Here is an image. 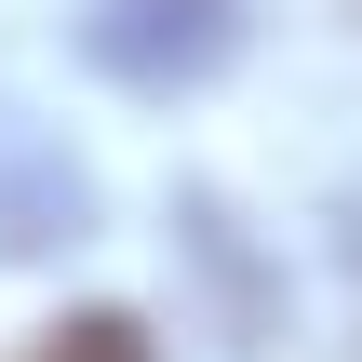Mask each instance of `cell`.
<instances>
[{
    "label": "cell",
    "mask_w": 362,
    "mask_h": 362,
    "mask_svg": "<svg viewBox=\"0 0 362 362\" xmlns=\"http://www.w3.org/2000/svg\"><path fill=\"white\" fill-rule=\"evenodd\" d=\"M242 40H255V0H81V27H67V54L107 94H148V107L215 94L242 67Z\"/></svg>",
    "instance_id": "cell-1"
},
{
    "label": "cell",
    "mask_w": 362,
    "mask_h": 362,
    "mask_svg": "<svg viewBox=\"0 0 362 362\" xmlns=\"http://www.w3.org/2000/svg\"><path fill=\"white\" fill-rule=\"evenodd\" d=\"M175 269L202 282V322H215V349H228V362H269L282 336H296L282 255H255V242H242V215H228L215 188H175Z\"/></svg>",
    "instance_id": "cell-2"
},
{
    "label": "cell",
    "mask_w": 362,
    "mask_h": 362,
    "mask_svg": "<svg viewBox=\"0 0 362 362\" xmlns=\"http://www.w3.org/2000/svg\"><path fill=\"white\" fill-rule=\"evenodd\" d=\"M67 242H94V175H81L67 134H40L27 107H0V269H40Z\"/></svg>",
    "instance_id": "cell-3"
},
{
    "label": "cell",
    "mask_w": 362,
    "mask_h": 362,
    "mask_svg": "<svg viewBox=\"0 0 362 362\" xmlns=\"http://www.w3.org/2000/svg\"><path fill=\"white\" fill-rule=\"evenodd\" d=\"M27 362H161V336H148V309H121V296H94V309H67V322H40V336H27Z\"/></svg>",
    "instance_id": "cell-4"
},
{
    "label": "cell",
    "mask_w": 362,
    "mask_h": 362,
    "mask_svg": "<svg viewBox=\"0 0 362 362\" xmlns=\"http://www.w3.org/2000/svg\"><path fill=\"white\" fill-rule=\"evenodd\" d=\"M322 242H336V282H349V309H362V175L336 188V215H322Z\"/></svg>",
    "instance_id": "cell-5"
},
{
    "label": "cell",
    "mask_w": 362,
    "mask_h": 362,
    "mask_svg": "<svg viewBox=\"0 0 362 362\" xmlns=\"http://www.w3.org/2000/svg\"><path fill=\"white\" fill-rule=\"evenodd\" d=\"M349 27H362V0H349Z\"/></svg>",
    "instance_id": "cell-6"
},
{
    "label": "cell",
    "mask_w": 362,
    "mask_h": 362,
    "mask_svg": "<svg viewBox=\"0 0 362 362\" xmlns=\"http://www.w3.org/2000/svg\"><path fill=\"white\" fill-rule=\"evenodd\" d=\"M349 362H362V349H349Z\"/></svg>",
    "instance_id": "cell-7"
}]
</instances>
